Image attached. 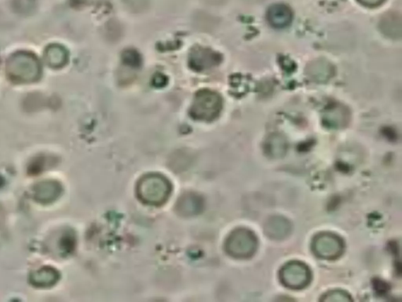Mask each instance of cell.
<instances>
[{
	"instance_id": "9",
	"label": "cell",
	"mask_w": 402,
	"mask_h": 302,
	"mask_svg": "<svg viewBox=\"0 0 402 302\" xmlns=\"http://www.w3.org/2000/svg\"><path fill=\"white\" fill-rule=\"evenodd\" d=\"M265 234L274 240H283L292 231L290 221L284 216H273L264 224Z\"/></svg>"
},
{
	"instance_id": "15",
	"label": "cell",
	"mask_w": 402,
	"mask_h": 302,
	"mask_svg": "<svg viewBox=\"0 0 402 302\" xmlns=\"http://www.w3.org/2000/svg\"><path fill=\"white\" fill-rule=\"evenodd\" d=\"M382 31L391 37L401 36V19L396 15H387L383 20Z\"/></svg>"
},
{
	"instance_id": "8",
	"label": "cell",
	"mask_w": 402,
	"mask_h": 302,
	"mask_svg": "<svg viewBox=\"0 0 402 302\" xmlns=\"http://www.w3.org/2000/svg\"><path fill=\"white\" fill-rule=\"evenodd\" d=\"M62 192L59 182L47 180L39 182L32 190L33 198L40 203L49 204L59 199Z\"/></svg>"
},
{
	"instance_id": "7",
	"label": "cell",
	"mask_w": 402,
	"mask_h": 302,
	"mask_svg": "<svg viewBox=\"0 0 402 302\" xmlns=\"http://www.w3.org/2000/svg\"><path fill=\"white\" fill-rule=\"evenodd\" d=\"M350 121L348 109L341 104H333L324 111L322 122L326 127L331 129H341Z\"/></svg>"
},
{
	"instance_id": "3",
	"label": "cell",
	"mask_w": 402,
	"mask_h": 302,
	"mask_svg": "<svg viewBox=\"0 0 402 302\" xmlns=\"http://www.w3.org/2000/svg\"><path fill=\"white\" fill-rule=\"evenodd\" d=\"M225 248L232 257L248 259L255 255L257 250V237L249 229L238 228L229 236Z\"/></svg>"
},
{
	"instance_id": "17",
	"label": "cell",
	"mask_w": 402,
	"mask_h": 302,
	"mask_svg": "<svg viewBox=\"0 0 402 302\" xmlns=\"http://www.w3.org/2000/svg\"><path fill=\"white\" fill-rule=\"evenodd\" d=\"M360 3L368 8H377L384 2V0H358Z\"/></svg>"
},
{
	"instance_id": "14",
	"label": "cell",
	"mask_w": 402,
	"mask_h": 302,
	"mask_svg": "<svg viewBox=\"0 0 402 302\" xmlns=\"http://www.w3.org/2000/svg\"><path fill=\"white\" fill-rule=\"evenodd\" d=\"M310 79L317 82L328 81L333 74V68L326 61H317L312 63L307 68Z\"/></svg>"
},
{
	"instance_id": "16",
	"label": "cell",
	"mask_w": 402,
	"mask_h": 302,
	"mask_svg": "<svg viewBox=\"0 0 402 302\" xmlns=\"http://www.w3.org/2000/svg\"><path fill=\"white\" fill-rule=\"evenodd\" d=\"M322 301H353L350 295L342 290L330 291L323 295Z\"/></svg>"
},
{
	"instance_id": "11",
	"label": "cell",
	"mask_w": 402,
	"mask_h": 302,
	"mask_svg": "<svg viewBox=\"0 0 402 302\" xmlns=\"http://www.w3.org/2000/svg\"><path fill=\"white\" fill-rule=\"evenodd\" d=\"M59 273L51 267H45L31 273L30 282L37 287L47 288L58 283Z\"/></svg>"
},
{
	"instance_id": "4",
	"label": "cell",
	"mask_w": 402,
	"mask_h": 302,
	"mask_svg": "<svg viewBox=\"0 0 402 302\" xmlns=\"http://www.w3.org/2000/svg\"><path fill=\"white\" fill-rule=\"evenodd\" d=\"M222 110V100L220 95L211 91H201L196 95L191 109L192 116L201 121H213Z\"/></svg>"
},
{
	"instance_id": "1",
	"label": "cell",
	"mask_w": 402,
	"mask_h": 302,
	"mask_svg": "<svg viewBox=\"0 0 402 302\" xmlns=\"http://www.w3.org/2000/svg\"><path fill=\"white\" fill-rule=\"evenodd\" d=\"M6 74L16 83L36 82L41 76V66L34 54L20 51L13 54L6 62Z\"/></svg>"
},
{
	"instance_id": "10",
	"label": "cell",
	"mask_w": 402,
	"mask_h": 302,
	"mask_svg": "<svg viewBox=\"0 0 402 302\" xmlns=\"http://www.w3.org/2000/svg\"><path fill=\"white\" fill-rule=\"evenodd\" d=\"M267 18L273 27L282 29L292 23V13L290 8L284 4H275L268 11Z\"/></svg>"
},
{
	"instance_id": "6",
	"label": "cell",
	"mask_w": 402,
	"mask_h": 302,
	"mask_svg": "<svg viewBox=\"0 0 402 302\" xmlns=\"http://www.w3.org/2000/svg\"><path fill=\"white\" fill-rule=\"evenodd\" d=\"M312 249L317 257L335 260L342 255L344 243L340 236L334 233H322L314 238Z\"/></svg>"
},
{
	"instance_id": "12",
	"label": "cell",
	"mask_w": 402,
	"mask_h": 302,
	"mask_svg": "<svg viewBox=\"0 0 402 302\" xmlns=\"http://www.w3.org/2000/svg\"><path fill=\"white\" fill-rule=\"evenodd\" d=\"M288 147L287 139L278 133H273L266 140L264 151L268 157L277 159L285 156Z\"/></svg>"
},
{
	"instance_id": "2",
	"label": "cell",
	"mask_w": 402,
	"mask_h": 302,
	"mask_svg": "<svg viewBox=\"0 0 402 302\" xmlns=\"http://www.w3.org/2000/svg\"><path fill=\"white\" fill-rule=\"evenodd\" d=\"M138 199L147 205L158 207L165 203L172 193V185L164 175L152 173L138 182Z\"/></svg>"
},
{
	"instance_id": "13",
	"label": "cell",
	"mask_w": 402,
	"mask_h": 302,
	"mask_svg": "<svg viewBox=\"0 0 402 302\" xmlns=\"http://www.w3.org/2000/svg\"><path fill=\"white\" fill-rule=\"evenodd\" d=\"M45 59L49 66L59 69L66 64L69 60V54L64 47L53 44L46 48Z\"/></svg>"
},
{
	"instance_id": "18",
	"label": "cell",
	"mask_w": 402,
	"mask_h": 302,
	"mask_svg": "<svg viewBox=\"0 0 402 302\" xmlns=\"http://www.w3.org/2000/svg\"><path fill=\"white\" fill-rule=\"evenodd\" d=\"M2 182H4V181H2V178H0V187H1V184H2Z\"/></svg>"
},
{
	"instance_id": "5",
	"label": "cell",
	"mask_w": 402,
	"mask_h": 302,
	"mask_svg": "<svg viewBox=\"0 0 402 302\" xmlns=\"http://www.w3.org/2000/svg\"><path fill=\"white\" fill-rule=\"evenodd\" d=\"M281 283L292 290H302L312 280V272L302 262L293 261L287 263L280 272Z\"/></svg>"
}]
</instances>
